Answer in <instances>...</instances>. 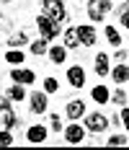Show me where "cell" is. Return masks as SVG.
Returning <instances> with one entry per match:
<instances>
[{"label": "cell", "mask_w": 129, "mask_h": 150, "mask_svg": "<svg viewBox=\"0 0 129 150\" xmlns=\"http://www.w3.org/2000/svg\"><path fill=\"white\" fill-rule=\"evenodd\" d=\"M42 11L47 18H52V21H67V8H65V3L62 0H42Z\"/></svg>", "instance_id": "1"}, {"label": "cell", "mask_w": 129, "mask_h": 150, "mask_svg": "<svg viewBox=\"0 0 129 150\" xmlns=\"http://www.w3.org/2000/svg\"><path fill=\"white\" fill-rule=\"evenodd\" d=\"M85 129H88V132H93V135L106 132V129H109V117L101 114V111H90V114H85Z\"/></svg>", "instance_id": "2"}, {"label": "cell", "mask_w": 129, "mask_h": 150, "mask_svg": "<svg viewBox=\"0 0 129 150\" xmlns=\"http://www.w3.org/2000/svg\"><path fill=\"white\" fill-rule=\"evenodd\" d=\"M111 11H114L111 0H90L88 3V18L90 21H103L106 13H111Z\"/></svg>", "instance_id": "3"}, {"label": "cell", "mask_w": 129, "mask_h": 150, "mask_svg": "<svg viewBox=\"0 0 129 150\" xmlns=\"http://www.w3.org/2000/svg\"><path fill=\"white\" fill-rule=\"evenodd\" d=\"M36 26H39V31H42V39H54V36H59V23L57 21H52V18H47V16H39L36 18Z\"/></svg>", "instance_id": "4"}, {"label": "cell", "mask_w": 129, "mask_h": 150, "mask_svg": "<svg viewBox=\"0 0 129 150\" xmlns=\"http://www.w3.org/2000/svg\"><path fill=\"white\" fill-rule=\"evenodd\" d=\"M47 127L44 124H31L29 129H26V142H34V145H39V142H47Z\"/></svg>", "instance_id": "5"}, {"label": "cell", "mask_w": 129, "mask_h": 150, "mask_svg": "<svg viewBox=\"0 0 129 150\" xmlns=\"http://www.w3.org/2000/svg\"><path fill=\"white\" fill-rule=\"evenodd\" d=\"M75 31H78V39H80L83 47H93L96 44V29H93V26L83 23V26H75Z\"/></svg>", "instance_id": "6"}, {"label": "cell", "mask_w": 129, "mask_h": 150, "mask_svg": "<svg viewBox=\"0 0 129 150\" xmlns=\"http://www.w3.org/2000/svg\"><path fill=\"white\" fill-rule=\"evenodd\" d=\"M67 83H70L72 88H83L85 86V70L80 65H72L70 70H67Z\"/></svg>", "instance_id": "7"}, {"label": "cell", "mask_w": 129, "mask_h": 150, "mask_svg": "<svg viewBox=\"0 0 129 150\" xmlns=\"http://www.w3.org/2000/svg\"><path fill=\"white\" fill-rule=\"evenodd\" d=\"M47 106H49L47 93L34 91V93H31V114H47Z\"/></svg>", "instance_id": "8"}, {"label": "cell", "mask_w": 129, "mask_h": 150, "mask_svg": "<svg viewBox=\"0 0 129 150\" xmlns=\"http://www.w3.org/2000/svg\"><path fill=\"white\" fill-rule=\"evenodd\" d=\"M83 137H85V127H80V124H75V122L65 129V142H70V145L83 142Z\"/></svg>", "instance_id": "9"}, {"label": "cell", "mask_w": 129, "mask_h": 150, "mask_svg": "<svg viewBox=\"0 0 129 150\" xmlns=\"http://www.w3.org/2000/svg\"><path fill=\"white\" fill-rule=\"evenodd\" d=\"M11 78H13L16 83H21V86H31V83L36 80L34 70H26V67H18V70H11Z\"/></svg>", "instance_id": "10"}, {"label": "cell", "mask_w": 129, "mask_h": 150, "mask_svg": "<svg viewBox=\"0 0 129 150\" xmlns=\"http://www.w3.org/2000/svg\"><path fill=\"white\" fill-rule=\"evenodd\" d=\"M65 114H67V119H80V117H85V104L80 101V98H75V101H70L67 104V109H65Z\"/></svg>", "instance_id": "11"}, {"label": "cell", "mask_w": 129, "mask_h": 150, "mask_svg": "<svg viewBox=\"0 0 129 150\" xmlns=\"http://www.w3.org/2000/svg\"><path fill=\"white\" fill-rule=\"evenodd\" d=\"M109 73H111V67H109V54H106V52H98V54H96V75L106 78Z\"/></svg>", "instance_id": "12"}, {"label": "cell", "mask_w": 129, "mask_h": 150, "mask_svg": "<svg viewBox=\"0 0 129 150\" xmlns=\"http://www.w3.org/2000/svg\"><path fill=\"white\" fill-rule=\"evenodd\" d=\"M90 96H93L96 104H109V101H111V93H109L106 86H96V88L90 91Z\"/></svg>", "instance_id": "13"}, {"label": "cell", "mask_w": 129, "mask_h": 150, "mask_svg": "<svg viewBox=\"0 0 129 150\" xmlns=\"http://www.w3.org/2000/svg\"><path fill=\"white\" fill-rule=\"evenodd\" d=\"M111 78H114V83H127L129 80V65H116L111 70Z\"/></svg>", "instance_id": "14"}, {"label": "cell", "mask_w": 129, "mask_h": 150, "mask_svg": "<svg viewBox=\"0 0 129 150\" xmlns=\"http://www.w3.org/2000/svg\"><path fill=\"white\" fill-rule=\"evenodd\" d=\"M23 60H26V54H23L21 49H16V47H11V49L5 52V62H8V65H21Z\"/></svg>", "instance_id": "15"}, {"label": "cell", "mask_w": 129, "mask_h": 150, "mask_svg": "<svg viewBox=\"0 0 129 150\" xmlns=\"http://www.w3.org/2000/svg\"><path fill=\"white\" fill-rule=\"evenodd\" d=\"M49 60L54 62V65H62V62L67 60V49L65 47H52L49 49Z\"/></svg>", "instance_id": "16"}, {"label": "cell", "mask_w": 129, "mask_h": 150, "mask_svg": "<svg viewBox=\"0 0 129 150\" xmlns=\"http://www.w3.org/2000/svg\"><path fill=\"white\" fill-rule=\"evenodd\" d=\"M80 47V39H78V31L67 29L65 31V49H78Z\"/></svg>", "instance_id": "17"}, {"label": "cell", "mask_w": 129, "mask_h": 150, "mask_svg": "<svg viewBox=\"0 0 129 150\" xmlns=\"http://www.w3.org/2000/svg\"><path fill=\"white\" fill-rule=\"evenodd\" d=\"M23 44H29V34L26 31H18V34H13L8 39V47H23Z\"/></svg>", "instance_id": "18"}, {"label": "cell", "mask_w": 129, "mask_h": 150, "mask_svg": "<svg viewBox=\"0 0 129 150\" xmlns=\"http://www.w3.org/2000/svg\"><path fill=\"white\" fill-rule=\"evenodd\" d=\"M8 96H11L13 101H23V98H26V88H23L21 83H16V86L8 88Z\"/></svg>", "instance_id": "19"}, {"label": "cell", "mask_w": 129, "mask_h": 150, "mask_svg": "<svg viewBox=\"0 0 129 150\" xmlns=\"http://www.w3.org/2000/svg\"><path fill=\"white\" fill-rule=\"evenodd\" d=\"M106 39L111 47H121V34L114 29V26H106Z\"/></svg>", "instance_id": "20"}, {"label": "cell", "mask_w": 129, "mask_h": 150, "mask_svg": "<svg viewBox=\"0 0 129 150\" xmlns=\"http://www.w3.org/2000/svg\"><path fill=\"white\" fill-rule=\"evenodd\" d=\"M31 52H34V54H44V52H49L47 39H36V42H31Z\"/></svg>", "instance_id": "21"}, {"label": "cell", "mask_w": 129, "mask_h": 150, "mask_svg": "<svg viewBox=\"0 0 129 150\" xmlns=\"http://www.w3.org/2000/svg\"><path fill=\"white\" fill-rule=\"evenodd\" d=\"M3 124H5V129H13V127H16V114H13V109L3 111Z\"/></svg>", "instance_id": "22"}, {"label": "cell", "mask_w": 129, "mask_h": 150, "mask_svg": "<svg viewBox=\"0 0 129 150\" xmlns=\"http://www.w3.org/2000/svg\"><path fill=\"white\" fill-rule=\"evenodd\" d=\"M44 91H47V93H57V91H59L57 78H47V80H44Z\"/></svg>", "instance_id": "23"}, {"label": "cell", "mask_w": 129, "mask_h": 150, "mask_svg": "<svg viewBox=\"0 0 129 150\" xmlns=\"http://www.w3.org/2000/svg\"><path fill=\"white\" fill-rule=\"evenodd\" d=\"M5 145H13V135H11V129H0V148H5Z\"/></svg>", "instance_id": "24"}, {"label": "cell", "mask_w": 129, "mask_h": 150, "mask_svg": "<svg viewBox=\"0 0 129 150\" xmlns=\"http://www.w3.org/2000/svg\"><path fill=\"white\" fill-rule=\"evenodd\" d=\"M111 101H114V104H121V106H124V104H127V91H121V88L114 91V93H111Z\"/></svg>", "instance_id": "25"}, {"label": "cell", "mask_w": 129, "mask_h": 150, "mask_svg": "<svg viewBox=\"0 0 129 150\" xmlns=\"http://www.w3.org/2000/svg\"><path fill=\"white\" fill-rule=\"evenodd\" d=\"M109 145H111V148H114V145H127V137L124 135H111L109 137Z\"/></svg>", "instance_id": "26"}, {"label": "cell", "mask_w": 129, "mask_h": 150, "mask_svg": "<svg viewBox=\"0 0 129 150\" xmlns=\"http://www.w3.org/2000/svg\"><path fill=\"white\" fill-rule=\"evenodd\" d=\"M52 129L54 132H62V119H59L57 114H52Z\"/></svg>", "instance_id": "27"}, {"label": "cell", "mask_w": 129, "mask_h": 150, "mask_svg": "<svg viewBox=\"0 0 129 150\" xmlns=\"http://www.w3.org/2000/svg\"><path fill=\"white\" fill-rule=\"evenodd\" d=\"M121 124L127 127V132H129V109H127V106L121 109Z\"/></svg>", "instance_id": "28"}, {"label": "cell", "mask_w": 129, "mask_h": 150, "mask_svg": "<svg viewBox=\"0 0 129 150\" xmlns=\"http://www.w3.org/2000/svg\"><path fill=\"white\" fill-rule=\"evenodd\" d=\"M119 18H121V26L129 29V13H127V11H119Z\"/></svg>", "instance_id": "29"}, {"label": "cell", "mask_w": 129, "mask_h": 150, "mask_svg": "<svg viewBox=\"0 0 129 150\" xmlns=\"http://www.w3.org/2000/svg\"><path fill=\"white\" fill-rule=\"evenodd\" d=\"M8 109H13V106H11V96H5V98L0 101V111H8Z\"/></svg>", "instance_id": "30"}, {"label": "cell", "mask_w": 129, "mask_h": 150, "mask_svg": "<svg viewBox=\"0 0 129 150\" xmlns=\"http://www.w3.org/2000/svg\"><path fill=\"white\" fill-rule=\"evenodd\" d=\"M119 11H127V13H129V3H124V5H121V8H119Z\"/></svg>", "instance_id": "31"}, {"label": "cell", "mask_w": 129, "mask_h": 150, "mask_svg": "<svg viewBox=\"0 0 129 150\" xmlns=\"http://www.w3.org/2000/svg\"><path fill=\"white\" fill-rule=\"evenodd\" d=\"M0 3H8V0H0Z\"/></svg>", "instance_id": "32"}, {"label": "cell", "mask_w": 129, "mask_h": 150, "mask_svg": "<svg viewBox=\"0 0 129 150\" xmlns=\"http://www.w3.org/2000/svg\"><path fill=\"white\" fill-rule=\"evenodd\" d=\"M0 18H3V13H0Z\"/></svg>", "instance_id": "33"}]
</instances>
